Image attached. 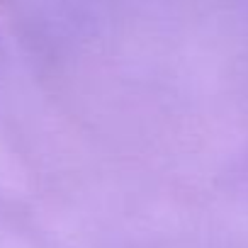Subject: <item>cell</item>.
Masks as SVG:
<instances>
[]
</instances>
